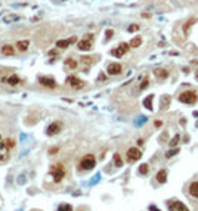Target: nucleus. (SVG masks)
<instances>
[{"instance_id": "nucleus-1", "label": "nucleus", "mask_w": 198, "mask_h": 211, "mask_svg": "<svg viewBox=\"0 0 198 211\" xmlns=\"http://www.w3.org/2000/svg\"><path fill=\"white\" fill-rule=\"evenodd\" d=\"M178 99L182 103H188V105H195L198 102V93L195 90H183L179 93Z\"/></svg>"}, {"instance_id": "nucleus-2", "label": "nucleus", "mask_w": 198, "mask_h": 211, "mask_svg": "<svg viewBox=\"0 0 198 211\" xmlns=\"http://www.w3.org/2000/svg\"><path fill=\"white\" fill-rule=\"evenodd\" d=\"M95 166H96V158H95L92 154H87V155H84V157L80 159V162H78V170H81V171H89V170H92Z\"/></svg>"}, {"instance_id": "nucleus-3", "label": "nucleus", "mask_w": 198, "mask_h": 211, "mask_svg": "<svg viewBox=\"0 0 198 211\" xmlns=\"http://www.w3.org/2000/svg\"><path fill=\"white\" fill-rule=\"evenodd\" d=\"M93 46V34H87L83 40L77 41V49L81 52H89Z\"/></svg>"}, {"instance_id": "nucleus-4", "label": "nucleus", "mask_w": 198, "mask_h": 211, "mask_svg": "<svg viewBox=\"0 0 198 211\" xmlns=\"http://www.w3.org/2000/svg\"><path fill=\"white\" fill-rule=\"evenodd\" d=\"M50 173H52V176H53V180L56 182V183H59L64 177H65V167H64V164H55V166L50 168Z\"/></svg>"}, {"instance_id": "nucleus-5", "label": "nucleus", "mask_w": 198, "mask_h": 211, "mask_svg": "<svg viewBox=\"0 0 198 211\" xmlns=\"http://www.w3.org/2000/svg\"><path fill=\"white\" fill-rule=\"evenodd\" d=\"M65 83H67L71 89H76V90H80V89H83L86 86V83L83 80H80L78 77H76V75H68Z\"/></svg>"}, {"instance_id": "nucleus-6", "label": "nucleus", "mask_w": 198, "mask_h": 211, "mask_svg": "<svg viewBox=\"0 0 198 211\" xmlns=\"http://www.w3.org/2000/svg\"><path fill=\"white\" fill-rule=\"evenodd\" d=\"M129 49H132L129 43H120L118 48H115V49L111 50V55L115 56V58H121V56H124L129 52Z\"/></svg>"}, {"instance_id": "nucleus-7", "label": "nucleus", "mask_w": 198, "mask_h": 211, "mask_svg": "<svg viewBox=\"0 0 198 211\" xmlns=\"http://www.w3.org/2000/svg\"><path fill=\"white\" fill-rule=\"evenodd\" d=\"M141 157H142V152L138 149V148H129V151H127V154H126V158H127V161L129 162H135V161H138V159H141Z\"/></svg>"}, {"instance_id": "nucleus-8", "label": "nucleus", "mask_w": 198, "mask_h": 211, "mask_svg": "<svg viewBox=\"0 0 198 211\" xmlns=\"http://www.w3.org/2000/svg\"><path fill=\"white\" fill-rule=\"evenodd\" d=\"M106 73H108V75H120L123 73V66L118 62H113V64L108 65Z\"/></svg>"}, {"instance_id": "nucleus-9", "label": "nucleus", "mask_w": 198, "mask_h": 211, "mask_svg": "<svg viewBox=\"0 0 198 211\" xmlns=\"http://www.w3.org/2000/svg\"><path fill=\"white\" fill-rule=\"evenodd\" d=\"M38 83H40L41 86L48 87V89H56V87H58L56 80L52 78V77H38Z\"/></svg>"}, {"instance_id": "nucleus-10", "label": "nucleus", "mask_w": 198, "mask_h": 211, "mask_svg": "<svg viewBox=\"0 0 198 211\" xmlns=\"http://www.w3.org/2000/svg\"><path fill=\"white\" fill-rule=\"evenodd\" d=\"M61 130H62V123H61V121H55V123H52V124L48 127L46 133H48L49 136H55V134L61 133Z\"/></svg>"}, {"instance_id": "nucleus-11", "label": "nucleus", "mask_w": 198, "mask_h": 211, "mask_svg": "<svg viewBox=\"0 0 198 211\" xmlns=\"http://www.w3.org/2000/svg\"><path fill=\"white\" fill-rule=\"evenodd\" d=\"M9 146H8V143H6V140L5 142H2L0 140V161H5V159H8V157H9Z\"/></svg>"}, {"instance_id": "nucleus-12", "label": "nucleus", "mask_w": 198, "mask_h": 211, "mask_svg": "<svg viewBox=\"0 0 198 211\" xmlns=\"http://www.w3.org/2000/svg\"><path fill=\"white\" fill-rule=\"evenodd\" d=\"M77 41V37L74 36V37H71V38H68V40H59V41H56V48L58 49H67L70 44H73V43H76Z\"/></svg>"}, {"instance_id": "nucleus-13", "label": "nucleus", "mask_w": 198, "mask_h": 211, "mask_svg": "<svg viewBox=\"0 0 198 211\" xmlns=\"http://www.w3.org/2000/svg\"><path fill=\"white\" fill-rule=\"evenodd\" d=\"M154 75L157 77V80L163 81V80H166L169 77V71L166 68H157V69H154Z\"/></svg>"}, {"instance_id": "nucleus-14", "label": "nucleus", "mask_w": 198, "mask_h": 211, "mask_svg": "<svg viewBox=\"0 0 198 211\" xmlns=\"http://www.w3.org/2000/svg\"><path fill=\"white\" fill-rule=\"evenodd\" d=\"M15 48H16V50H19V52H27L28 48H30V40H18Z\"/></svg>"}, {"instance_id": "nucleus-15", "label": "nucleus", "mask_w": 198, "mask_h": 211, "mask_svg": "<svg viewBox=\"0 0 198 211\" xmlns=\"http://www.w3.org/2000/svg\"><path fill=\"white\" fill-rule=\"evenodd\" d=\"M197 22V18H189L185 24H183V34H185V37L186 36H189V33H191V28L194 27V24Z\"/></svg>"}, {"instance_id": "nucleus-16", "label": "nucleus", "mask_w": 198, "mask_h": 211, "mask_svg": "<svg viewBox=\"0 0 198 211\" xmlns=\"http://www.w3.org/2000/svg\"><path fill=\"white\" fill-rule=\"evenodd\" d=\"M169 210H170V211H188V208H186L182 202H179V201H174L173 204L170 202V204H169Z\"/></svg>"}, {"instance_id": "nucleus-17", "label": "nucleus", "mask_w": 198, "mask_h": 211, "mask_svg": "<svg viewBox=\"0 0 198 211\" xmlns=\"http://www.w3.org/2000/svg\"><path fill=\"white\" fill-rule=\"evenodd\" d=\"M188 192H189V195H191V196L198 198V180H194V182L189 184V187H188Z\"/></svg>"}, {"instance_id": "nucleus-18", "label": "nucleus", "mask_w": 198, "mask_h": 211, "mask_svg": "<svg viewBox=\"0 0 198 211\" xmlns=\"http://www.w3.org/2000/svg\"><path fill=\"white\" fill-rule=\"evenodd\" d=\"M2 53L5 56H13L15 55V48H13V46H10V44H5L2 48Z\"/></svg>"}, {"instance_id": "nucleus-19", "label": "nucleus", "mask_w": 198, "mask_h": 211, "mask_svg": "<svg viewBox=\"0 0 198 211\" xmlns=\"http://www.w3.org/2000/svg\"><path fill=\"white\" fill-rule=\"evenodd\" d=\"M6 83H8L9 86H18V84L21 83V78H19L16 74H12V75H9V77L6 78Z\"/></svg>"}, {"instance_id": "nucleus-20", "label": "nucleus", "mask_w": 198, "mask_h": 211, "mask_svg": "<svg viewBox=\"0 0 198 211\" xmlns=\"http://www.w3.org/2000/svg\"><path fill=\"white\" fill-rule=\"evenodd\" d=\"M129 44H130V48L132 49H136V48H139V46L142 44V37H139V36H136V37H133L130 41H129Z\"/></svg>"}, {"instance_id": "nucleus-21", "label": "nucleus", "mask_w": 198, "mask_h": 211, "mask_svg": "<svg viewBox=\"0 0 198 211\" xmlns=\"http://www.w3.org/2000/svg\"><path fill=\"white\" fill-rule=\"evenodd\" d=\"M170 101H171V98H170L169 95H164V96L161 98V101H160L161 109H167V108H169V105H170Z\"/></svg>"}, {"instance_id": "nucleus-22", "label": "nucleus", "mask_w": 198, "mask_h": 211, "mask_svg": "<svg viewBox=\"0 0 198 211\" xmlns=\"http://www.w3.org/2000/svg\"><path fill=\"white\" fill-rule=\"evenodd\" d=\"M64 64L67 65L68 68H71V69H76V68L78 66V62H77L76 59H73V58H67V59L64 61Z\"/></svg>"}, {"instance_id": "nucleus-23", "label": "nucleus", "mask_w": 198, "mask_h": 211, "mask_svg": "<svg viewBox=\"0 0 198 211\" xmlns=\"http://www.w3.org/2000/svg\"><path fill=\"white\" fill-rule=\"evenodd\" d=\"M166 180H167V171L166 170H160L157 173V182L158 183H166Z\"/></svg>"}, {"instance_id": "nucleus-24", "label": "nucleus", "mask_w": 198, "mask_h": 211, "mask_svg": "<svg viewBox=\"0 0 198 211\" xmlns=\"http://www.w3.org/2000/svg\"><path fill=\"white\" fill-rule=\"evenodd\" d=\"M152 99H154V96L152 95H149L148 98H145V101H143V105H145V108L146 109H152Z\"/></svg>"}, {"instance_id": "nucleus-25", "label": "nucleus", "mask_w": 198, "mask_h": 211, "mask_svg": "<svg viewBox=\"0 0 198 211\" xmlns=\"http://www.w3.org/2000/svg\"><path fill=\"white\" fill-rule=\"evenodd\" d=\"M114 164H115V167H121L123 166V159H121L120 154H114Z\"/></svg>"}, {"instance_id": "nucleus-26", "label": "nucleus", "mask_w": 198, "mask_h": 211, "mask_svg": "<svg viewBox=\"0 0 198 211\" xmlns=\"http://www.w3.org/2000/svg\"><path fill=\"white\" fill-rule=\"evenodd\" d=\"M148 171H149L148 164H142V166L139 167V174H148Z\"/></svg>"}, {"instance_id": "nucleus-27", "label": "nucleus", "mask_w": 198, "mask_h": 211, "mask_svg": "<svg viewBox=\"0 0 198 211\" xmlns=\"http://www.w3.org/2000/svg\"><path fill=\"white\" fill-rule=\"evenodd\" d=\"M178 142H179V134H176V136H174V137L170 140L169 143H170V146L173 148V146H176V145H178Z\"/></svg>"}, {"instance_id": "nucleus-28", "label": "nucleus", "mask_w": 198, "mask_h": 211, "mask_svg": "<svg viewBox=\"0 0 198 211\" xmlns=\"http://www.w3.org/2000/svg\"><path fill=\"white\" fill-rule=\"evenodd\" d=\"M138 30H139V25H138V24H132V25H129V28H127L129 33H135V31H138Z\"/></svg>"}, {"instance_id": "nucleus-29", "label": "nucleus", "mask_w": 198, "mask_h": 211, "mask_svg": "<svg viewBox=\"0 0 198 211\" xmlns=\"http://www.w3.org/2000/svg\"><path fill=\"white\" fill-rule=\"evenodd\" d=\"M179 152V149H170L167 154H166V158H171L173 155H176V154H178Z\"/></svg>"}, {"instance_id": "nucleus-30", "label": "nucleus", "mask_w": 198, "mask_h": 211, "mask_svg": "<svg viewBox=\"0 0 198 211\" xmlns=\"http://www.w3.org/2000/svg\"><path fill=\"white\" fill-rule=\"evenodd\" d=\"M59 211H73V207L71 205H61Z\"/></svg>"}, {"instance_id": "nucleus-31", "label": "nucleus", "mask_w": 198, "mask_h": 211, "mask_svg": "<svg viewBox=\"0 0 198 211\" xmlns=\"http://www.w3.org/2000/svg\"><path fill=\"white\" fill-rule=\"evenodd\" d=\"M148 84H149V80H148V78H145V80L142 81V84H141V87H139V89H141V90H145V89L148 87Z\"/></svg>"}, {"instance_id": "nucleus-32", "label": "nucleus", "mask_w": 198, "mask_h": 211, "mask_svg": "<svg viewBox=\"0 0 198 211\" xmlns=\"http://www.w3.org/2000/svg\"><path fill=\"white\" fill-rule=\"evenodd\" d=\"M6 143H8L9 148H13L15 146V140L13 139H6Z\"/></svg>"}, {"instance_id": "nucleus-33", "label": "nucleus", "mask_w": 198, "mask_h": 211, "mask_svg": "<svg viewBox=\"0 0 198 211\" xmlns=\"http://www.w3.org/2000/svg\"><path fill=\"white\" fill-rule=\"evenodd\" d=\"M106 40H109V38H113V34H114V31L113 30H106Z\"/></svg>"}, {"instance_id": "nucleus-34", "label": "nucleus", "mask_w": 198, "mask_h": 211, "mask_svg": "<svg viewBox=\"0 0 198 211\" xmlns=\"http://www.w3.org/2000/svg\"><path fill=\"white\" fill-rule=\"evenodd\" d=\"M154 126H155V127H161V126H163V121H160V120H157L155 123H154Z\"/></svg>"}, {"instance_id": "nucleus-35", "label": "nucleus", "mask_w": 198, "mask_h": 211, "mask_svg": "<svg viewBox=\"0 0 198 211\" xmlns=\"http://www.w3.org/2000/svg\"><path fill=\"white\" fill-rule=\"evenodd\" d=\"M58 151H59V148H52V149H50V151H49V152H50V154H52V155H55V154H56V152H58Z\"/></svg>"}, {"instance_id": "nucleus-36", "label": "nucleus", "mask_w": 198, "mask_h": 211, "mask_svg": "<svg viewBox=\"0 0 198 211\" xmlns=\"http://www.w3.org/2000/svg\"><path fill=\"white\" fill-rule=\"evenodd\" d=\"M149 211H160V210H158L155 205H151V207H149Z\"/></svg>"}, {"instance_id": "nucleus-37", "label": "nucleus", "mask_w": 198, "mask_h": 211, "mask_svg": "<svg viewBox=\"0 0 198 211\" xmlns=\"http://www.w3.org/2000/svg\"><path fill=\"white\" fill-rule=\"evenodd\" d=\"M49 55H50V56H56V55H58V50H50Z\"/></svg>"}, {"instance_id": "nucleus-38", "label": "nucleus", "mask_w": 198, "mask_h": 211, "mask_svg": "<svg viewBox=\"0 0 198 211\" xmlns=\"http://www.w3.org/2000/svg\"><path fill=\"white\" fill-rule=\"evenodd\" d=\"M195 77H197V80H198V71H197V74H195Z\"/></svg>"}, {"instance_id": "nucleus-39", "label": "nucleus", "mask_w": 198, "mask_h": 211, "mask_svg": "<svg viewBox=\"0 0 198 211\" xmlns=\"http://www.w3.org/2000/svg\"><path fill=\"white\" fill-rule=\"evenodd\" d=\"M0 140H2V139H0Z\"/></svg>"}]
</instances>
